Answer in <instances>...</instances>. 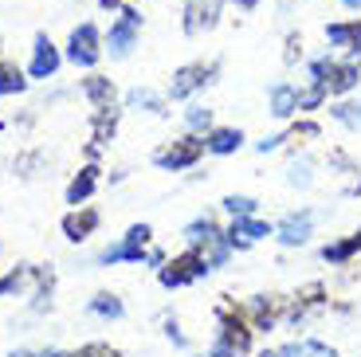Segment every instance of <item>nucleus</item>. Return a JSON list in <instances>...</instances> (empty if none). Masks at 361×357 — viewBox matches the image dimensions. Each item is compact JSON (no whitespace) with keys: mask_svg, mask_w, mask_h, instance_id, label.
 <instances>
[{"mask_svg":"<svg viewBox=\"0 0 361 357\" xmlns=\"http://www.w3.org/2000/svg\"><path fill=\"white\" fill-rule=\"evenodd\" d=\"M310 75H314V83L326 87V95H345L361 79L357 63H334V59H314L310 63Z\"/></svg>","mask_w":361,"mask_h":357,"instance_id":"1","label":"nucleus"},{"mask_svg":"<svg viewBox=\"0 0 361 357\" xmlns=\"http://www.w3.org/2000/svg\"><path fill=\"white\" fill-rule=\"evenodd\" d=\"M102 55L99 47V28L94 24H79L71 32V44H67V59L75 63V67H94Z\"/></svg>","mask_w":361,"mask_h":357,"instance_id":"2","label":"nucleus"},{"mask_svg":"<svg viewBox=\"0 0 361 357\" xmlns=\"http://www.w3.org/2000/svg\"><path fill=\"white\" fill-rule=\"evenodd\" d=\"M137 32H142V12L122 8V16L110 24V52H114V55H126L130 47H134Z\"/></svg>","mask_w":361,"mask_h":357,"instance_id":"3","label":"nucleus"},{"mask_svg":"<svg viewBox=\"0 0 361 357\" xmlns=\"http://www.w3.org/2000/svg\"><path fill=\"white\" fill-rule=\"evenodd\" d=\"M216 12H220V0H185V32L197 36L204 28L216 24Z\"/></svg>","mask_w":361,"mask_h":357,"instance_id":"4","label":"nucleus"},{"mask_svg":"<svg viewBox=\"0 0 361 357\" xmlns=\"http://www.w3.org/2000/svg\"><path fill=\"white\" fill-rule=\"evenodd\" d=\"M200 150H204V142L189 138V142H180V145H169V150H157V153H154V161L161 165V169H185V165H192V161L200 157Z\"/></svg>","mask_w":361,"mask_h":357,"instance_id":"5","label":"nucleus"},{"mask_svg":"<svg viewBox=\"0 0 361 357\" xmlns=\"http://www.w3.org/2000/svg\"><path fill=\"white\" fill-rule=\"evenodd\" d=\"M212 71H216V67H204V63H189V67H180V71L173 75L169 95H173V99H189V95H192L197 87H204Z\"/></svg>","mask_w":361,"mask_h":357,"instance_id":"6","label":"nucleus"},{"mask_svg":"<svg viewBox=\"0 0 361 357\" xmlns=\"http://www.w3.org/2000/svg\"><path fill=\"white\" fill-rule=\"evenodd\" d=\"M145 243H149V228L145 224H134L126 232V243H118V248L102 251V263H118V259H142Z\"/></svg>","mask_w":361,"mask_h":357,"instance_id":"7","label":"nucleus"},{"mask_svg":"<svg viewBox=\"0 0 361 357\" xmlns=\"http://www.w3.org/2000/svg\"><path fill=\"white\" fill-rule=\"evenodd\" d=\"M200 271H208L204 255H180V259H173L169 267L161 271V283L165 286H180V283H189V279H197Z\"/></svg>","mask_w":361,"mask_h":357,"instance_id":"8","label":"nucleus"},{"mask_svg":"<svg viewBox=\"0 0 361 357\" xmlns=\"http://www.w3.org/2000/svg\"><path fill=\"white\" fill-rule=\"evenodd\" d=\"M32 79H51L55 71H59V52H55V44L47 36H36V52H32Z\"/></svg>","mask_w":361,"mask_h":357,"instance_id":"9","label":"nucleus"},{"mask_svg":"<svg viewBox=\"0 0 361 357\" xmlns=\"http://www.w3.org/2000/svg\"><path fill=\"white\" fill-rule=\"evenodd\" d=\"M326 40L334 47L361 55V20H342V24H326Z\"/></svg>","mask_w":361,"mask_h":357,"instance_id":"10","label":"nucleus"},{"mask_svg":"<svg viewBox=\"0 0 361 357\" xmlns=\"http://www.w3.org/2000/svg\"><path fill=\"white\" fill-rule=\"evenodd\" d=\"M94 228H99V212H71L63 220V232H67V240H87L90 232H94Z\"/></svg>","mask_w":361,"mask_h":357,"instance_id":"11","label":"nucleus"},{"mask_svg":"<svg viewBox=\"0 0 361 357\" xmlns=\"http://www.w3.org/2000/svg\"><path fill=\"white\" fill-rule=\"evenodd\" d=\"M298 110V90L287 87V83H279V87L271 90V114L275 118H290Z\"/></svg>","mask_w":361,"mask_h":357,"instance_id":"12","label":"nucleus"},{"mask_svg":"<svg viewBox=\"0 0 361 357\" xmlns=\"http://www.w3.org/2000/svg\"><path fill=\"white\" fill-rule=\"evenodd\" d=\"M82 90H87V99L94 102V110H102V107H110V102H114V83H110V79L90 75V79L82 83Z\"/></svg>","mask_w":361,"mask_h":357,"instance_id":"13","label":"nucleus"},{"mask_svg":"<svg viewBox=\"0 0 361 357\" xmlns=\"http://www.w3.org/2000/svg\"><path fill=\"white\" fill-rule=\"evenodd\" d=\"M310 236V216L302 212V216H287V220L279 224V240L283 243H302Z\"/></svg>","mask_w":361,"mask_h":357,"instance_id":"14","label":"nucleus"},{"mask_svg":"<svg viewBox=\"0 0 361 357\" xmlns=\"http://www.w3.org/2000/svg\"><path fill=\"white\" fill-rule=\"evenodd\" d=\"M259 236H271L267 224H259V220H235L232 232H228V240H232V243H252V240H259Z\"/></svg>","mask_w":361,"mask_h":357,"instance_id":"15","label":"nucleus"},{"mask_svg":"<svg viewBox=\"0 0 361 357\" xmlns=\"http://www.w3.org/2000/svg\"><path fill=\"white\" fill-rule=\"evenodd\" d=\"M94 181H99V169H82L79 177L71 181V188H67V200H71V205H79V200H87L90 193H94Z\"/></svg>","mask_w":361,"mask_h":357,"instance_id":"16","label":"nucleus"},{"mask_svg":"<svg viewBox=\"0 0 361 357\" xmlns=\"http://www.w3.org/2000/svg\"><path fill=\"white\" fill-rule=\"evenodd\" d=\"M240 142H244L240 130H216V134L208 138V150H212V153H235V150H240Z\"/></svg>","mask_w":361,"mask_h":357,"instance_id":"17","label":"nucleus"},{"mask_svg":"<svg viewBox=\"0 0 361 357\" xmlns=\"http://www.w3.org/2000/svg\"><path fill=\"white\" fill-rule=\"evenodd\" d=\"M27 87V79L12 67V63H0V95H20Z\"/></svg>","mask_w":361,"mask_h":357,"instance_id":"18","label":"nucleus"},{"mask_svg":"<svg viewBox=\"0 0 361 357\" xmlns=\"http://www.w3.org/2000/svg\"><path fill=\"white\" fill-rule=\"evenodd\" d=\"M185 236H189V243H216V240H220V232H216V224H212V220L192 224V228H189Z\"/></svg>","mask_w":361,"mask_h":357,"instance_id":"19","label":"nucleus"},{"mask_svg":"<svg viewBox=\"0 0 361 357\" xmlns=\"http://www.w3.org/2000/svg\"><path fill=\"white\" fill-rule=\"evenodd\" d=\"M130 107L134 110H154V114H161V99H157L154 90H130Z\"/></svg>","mask_w":361,"mask_h":357,"instance_id":"20","label":"nucleus"},{"mask_svg":"<svg viewBox=\"0 0 361 357\" xmlns=\"http://www.w3.org/2000/svg\"><path fill=\"white\" fill-rule=\"evenodd\" d=\"M357 248H361V232L353 236V240H345V243H334V248H326L322 255L330 259V263H342V259H345V255H353Z\"/></svg>","mask_w":361,"mask_h":357,"instance_id":"21","label":"nucleus"},{"mask_svg":"<svg viewBox=\"0 0 361 357\" xmlns=\"http://www.w3.org/2000/svg\"><path fill=\"white\" fill-rule=\"evenodd\" d=\"M90 310H94V314H110V318H118V314H122V303H118L114 295H99L94 303H90Z\"/></svg>","mask_w":361,"mask_h":357,"instance_id":"22","label":"nucleus"},{"mask_svg":"<svg viewBox=\"0 0 361 357\" xmlns=\"http://www.w3.org/2000/svg\"><path fill=\"white\" fill-rule=\"evenodd\" d=\"M224 208H228L232 216H252V212H255V200H252V197H228Z\"/></svg>","mask_w":361,"mask_h":357,"instance_id":"23","label":"nucleus"},{"mask_svg":"<svg viewBox=\"0 0 361 357\" xmlns=\"http://www.w3.org/2000/svg\"><path fill=\"white\" fill-rule=\"evenodd\" d=\"M334 118H342L345 126H361V107H357V102H345V107L334 110Z\"/></svg>","mask_w":361,"mask_h":357,"instance_id":"24","label":"nucleus"},{"mask_svg":"<svg viewBox=\"0 0 361 357\" xmlns=\"http://www.w3.org/2000/svg\"><path fill=\"white\" fill-rule=\"evenodd\" d=\"M189 126H192V130H208V126H212V110L192 107V110H189Z\"/></svg>","mask_w":361,"mask_h":357,"instance_id":"25","label":"nucleus"},{"mask_svg":"<svg viewBox=\"0 0 361 357\" xmlns=\"http://www.w3.org/2000/svg\"><path fill=\"white\" fill-rule=\"evenodd\" d=\"M71 357H118V353L110 346H82L79 353H71Z\"/></svg>","mask_w":361,"mask_h":357,"instance_id":"26","label":"nucleus"},{"mask_svg":"<svg viewBox=\"0 0 361 357\" xmlns=\"http://www.w3.org/2000/svg\"><path fill=\"white\" fill-rule=\"evenodd\" d=\"M302 353H307L302 346H283V349H267L263 357H302Z\"/></svg>","mask_w":361,"mask_h":357,"instance_id":"27","label":"nucleus"},{"mask_svg":"<svg viewBox=\"0 0 361 357\" xmlns=\"http://www.w3.org/2000/svg\"><path fill=\"white\" fill-rule=\"evenodd\" d=\"M290 185H310V169H307V165H295V169H290Z\"/></svg>","mask_w":361,"mask_h":357,"instance_id":"28","label":"nucleus"},{"mask_svg":"<svg viewBox=\"0 0 361 357\" xmlns=\"http://www.w3.org/2000/svg\"><path fill=\"white\" fill-rule=\"evenodd\" d=\"M342 4H345V8H353V12L361 8V0H342Z\"/></svg>","mask_w":361,"mask_h":357,"instance_id":"29","label":"nucleus"},{"mask_svg":"<svg viewBox=\"0 0 361 357\" xmlns=\"http://www.w3.org/2000/svg\"><path fill=\"white\" fill-rule=\"evenodd\" d=\"M235 4H240V8H255V0H235Z\"/></svg>","mask_w":361,"mask_h":357,"instance_id":"30","label":"nucleus"},{"mask_svg":"<svg viewBox=\"0 0 361 357\" xmlns=\"http://www.w3.org/2000/svg\"><path fill=\"white\" fill-rule=\"evenodd\" d=\"M12 357H32V353H12Z\"/></svg>","mask_w":361,"mask_h":357,"instance_id":"31","label":"nucleus"}]
</instances>
